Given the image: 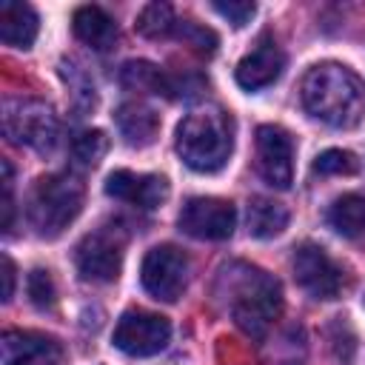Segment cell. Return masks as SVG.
Returning a JSON list of instances; mask_svg holds the SVG:
<instances>
[{
  "instance_id": "6da1fadb",
  "label": "cell",
  "mask_w": 365,
  "mask_h": 365,
  "mask_svg": "<svg viewBox=\"0 0 365 365\" xmlns=\"http://www.w3.org/2000/svg\"><path fill=\"white\" fill-rule=\"evenodd\" d=\"M299 97L305 111L331 128H354L365 114V83L342 63L311 66L299 83Z\"/></svg>"
},
{
  "instance_id": "7a4b0ae2",
  "label": "cell",
  "mask_w": 365,
  "mask_h": 365,
  "mask_svg": "<svg viewBox=\"0 0 365 365\" xmlns=\"http://www.w3.org/2000/svg\"><path fill=\"white\" fill-rule=\"evenodd\" d=\"M177 154L200 174L220 171L234 148V120L222 108L205 106L188 111L177 125Z\"/></svg>"
},
{
  "instance_id": "3957f363",
  "label": "cell",
  "mask_w": 365,
  "mask_h": 365,
  "mask_svg": "<svg viewBox=\"0 0 365 365\" xmlns=\"http://www.w3.org/2000/svg\"><path fill=\"white\" fill-rule=\"evenodd\" d=\"M237 271L240 274L228 277V282H231L228 285L231 317L251 339H262L282 311V288L262 268L237 265Z\"/></svg>"
},
{
  "instance_id": "277c9868",
  "label": "cell",
  "mask_w": 365,
  "mask_h": 365,
  "mask_svg": "<svg viewBox=\"0 0 365 365\" xmlns=\"http://www.w3.org/2000/svg\"><path fill=\"white\" fill-rule=\"evenodd\" d=\"M86 188L71 174H46L29 194V222L40 237L63 234L83 211Z\"/></svg>"
},
{
  "instance_id": "5b68a950",
  "label": "cell",
  "mask_w": 365,
  "mask_h": 365,
  "mask_svg": "<svg viewBox=\"0 0 365 365\" xmlns=\"http://www.w3.org/2000/svg\"><path fill=\"white\" fill-rule=\"evenodd\" d=\"M3 131L14 145L34 148L37 154H51L60 140L54 111L37 100H9L3 108Z\"/></svg>"
},
{
  "instance_id": "8992f818",
  "label": "cell",
  "mask_w": 365,
  "mask_h": 365,
  "mask_svg": "<svg viewBox=\"0 0 365 365\" xmlns=\"http://www.w3.org/2000/svg\"><path fill=\"white\" fill-rule=\"evenodd\" d=\"M125 237L117 228H97L86 234L74 251V265L83 279L91 282H114L123 268Z\"/></svg>"
},
{
  "instance_id": "52a82bcc",
  "label": "cell",
  "mask_w": 365,
  "mask_h": 365,
  "mask_svg": "<svg viewBox=\"0 0 365 365\" xmlns=\"http://www.w3.org/2000/svg\"><path fill=\"white\" fill-rule=\"evenodd\" d=\"M143 288L160 302H177L188 279V257L177 245H154L140 265Z\"/></svg>"
},
{
  "instance_id": "ba28073f",
  "label": "cell",
  "mask_w": 365,
  "mask_h": 365,
  "mask_svg": "<svg viewBox=\"0 0 365 365\" xmlns=\"http://www.w3.org/2000/svg\"><path fill=\"white\" fill-rule=\"evenodd\" d=\"M171 339V322L154 311L131 308L117 319L114 328V348H120L128 356H154L160 354Z\"/></svg>"
},
{
  "instance_id": "9c48e42d",
  "label": "cell",
  "mask_w": 365,
  "mask_h": 365,
  "mask_svg": "<svg viewBox=\"0 0 365 365\" xmlns=\"http://www.w3.org/2000/svg\"><path fill=\"white\" fill-rule=\"evenodd\" d=\"M294 279L314 299H336L342 291V268L317 242H302L294 248Z\"/></svg>"
},
{
  "instance_id": "30bf717a",
  "label": "cell",
  "mask_w": 365,
  "mask_h": 365,
  "mask_svg": "<svg viewBox=\"0 0 365 365\" xmlns=\"http://www.w3.org/2000/svg\"><path fill=\"white\" fill-rule=\"evenodd\" d=\"M177 222L194 240H228L237 225V208L222 197H191Z\"/></svg>"
},
{
  "instance_id": "8fae6325",
  "label": "cell",
  "mask_w": 365,
  "mask_h": 365,
  "mask_svg": "<svg viewBox=\"0 0 365 365\" xmlns=\"http://www.w3.org/2000/svg\"><path fill=\"white\" fill-rule=\"evenodd\" d=\"M257 157L259 174L274 188H288L294 180V140L279 125L257 128Z\"/></svg>"
},
{
  "instance_id": "7c38bea8",
  "label": "cell",
  "mask_w": 365,
  "mask_h": 365,
  "mask_svg": "<svg viewBox=\"0 0 365 365\" xmlns=\"http://www.w3.org/2000/svg\"><path fill=\"white\" fill-rule=\"evenodd\" d=\"M63 345L40 331H6L0 336V365H60Z\"/></svg>"
},
{
  "instance_id": "4fadbf2b",
  "label": "cell",
  "mask_w": 365,
  "mask_h": 365,
  "mask_svg": "<svg viewBox=\"0 0 365 365\" xmlns=\"http://www.w3.org/2000/svg\"><path fill=\"white\" fill-rule=\"evenodd\" d=\"M106 194L137 208H157L168 197V182L160 174H137L128 168H117L106 177Z\"/></svg>"
},
{
  "instance_id": "5bb4252c",
  "label": "cell",
  "mask_w": 365,
  "mask_h": 365,
  "mask_svg": "<svg viewBox=\"0 0 365 365\" xmlns=\"http://www.w3.org/2000/svg\"><path fill=\"white\" fill-rule=\"evenodd\" d=\"M282 68H285V54L274 43H259L251 54H245L237 63L234 77L245 91H259L271 86L282 74Z\"/></svg>"
},
{
  "instance_id": "9a60e30c",
  "label": "cell",
  "mask_w": 365,
  "mask_h": 365,
  "mask_svg": "<svg viewBox=\"0 0 365 365\" xmlns=\"http://www.w3.org/2000/svg\"><path fill=\"white\" fill-rule=\"evenodd\" d=\"M37 11L29 3L20 0H3L0 3V37L11 48H31L37 40Z\"/></svg>"
},
{
  "instance_id": "2e32d148",
  "label": "cell",
  "mask_w": 365,
  "mask_h": 365,
  "mask_svg": "<svg viewBox=\"0 0 365 365\" xmlns=\"http://www.w3.org/2000/svg\"><path fill=\"white\" fill-rule=\"evenodd\" d=\"M74 34L94 51H108L117 43V23L100 6H80L71 17Z\"/></svg>"
},
{
  "instance_id": "e0dca14e",
  "label": "cell",
  "mask_w": 365,
  "mask_h": 365,
  "mask_svg": "<svg viewBox=\"0 0 365 365\" xmlns=\"http://www.w3.org/2000/svg\"><path fill=\"white\" fill-rule=\"evenodd\" d=\"M114 123H117L123 140L128 145H137V148L151 145L157 131H160V117L143 103H123L114 114Z\"/></svg>"
},
{
  "instance_id": "ac0fdd59",
  "label": "cell",
  "mask_w": 365,
  "mask_h": 365,
  "mask_svg": "<svg viewBox=\"0 0 365 365\" xmlns=\"http://www.w3.org/2000/svg\"><path fill=\"white\" fill-rule=\"evenodd\" d=\"M288 208L277 200H268V197H254L248 202V214H245V222H248V234L257 237V240H271V237H279L285 228H288Z\"/></svg>"
},
{
  "instance_id": "d6986e66",
  "label": "cell",
  "mask_w": 365,
  "mask_h": 365,
  "mask_svg": "<svg viewBox=\"0 0 365 365\" xmlns=\"http://www.w3.org/2000/svg\"><path fill=\"white\" fill-rule=\"evenodd\" d=\"M120 83L128 91H140V94H165L171 97V77L154 66L151 60H128L120 68Z\"/></svg>"
},
{
  "instance_id": "ffe728a7",
  "label": "cell",
  "mask_w": 365,
  "mask_h": 365,
  "mask_svg": "<svg viewBox=\"0 0 365 365\" xmlns=\"http://www.w3.org/2000/svg\"><path fill=\"white\" fill-rule=\"evenodd\" d=\"M328 225L348 240L362 237L365 234V197H359V194L336 197L328 205Z\"/></svg>"
},
{
  "instance_id": "44dd1931",
  "label": "cell",
  "mask_w": 365,
  "mask_h": 365,
  "mask_svg": "<svg viewBox=\"0 0 365 365\" xmlns=\"http://www.w3.org/2000/svg\"><path fill=\"white\" fill-rule=\"evenodd\" d=\"M134 29H137L143 37H148V40L168 37V34L177 29L174 9H171L168 3H160V0H157V3H148V6H143V9H140V14H137Z\"/></svg>"
},
{
  "instance_id": "7402d4cb",
  "label": "cell",
  "mask_w": 365,
  "mask_h": 365,
  "mask_svg": "<svg viewBox=\"0 0 365 365\" xmlns=\"http://www.w3.org/2000/svg\"><path fill=\"white\" fill-rule=\"evenodd\" d=\"M108 151V137L103 128H86L77 131L71 140V157L80 165H97Z\"/></svg>"
},
{
  "instance_id": "603a6c76",
  "label": "cell",
  "mask_w": 365,
  "mask_h": 365,
  "mask_svg": "<svg viewBox=\"0 0 365 365\" xmlns=\"http://www.w3.org/2000/svg\"><path fill=\"white\" fill-rule=\"evenodd\" d=\"M356 171H359V160L345 148H328L314 160V174L322 177H351Z\"/></svg>"
},
{
  "instance_id": "cb8c5ba5",
  "label": "cell",
  "mask_w": 365,
  "mask_h": 365,
  "mask_svg": "<svg viewBox=\"0 0 365 365\" xmlns=\"http://www.w3.org/2000/svg\"><path fill=\"white\" fill-rule=\"evenodd\" d=\"M174 34H177L185 46H191L194 51H200V54H214V51H217V34H214L211 29L194 23V20H177Z\"/></svg>"
},
{
  "instance_id": "d4e9b609",
  "label": "cell",
  "mask_w": 365,
  "mask_h": 365,
  "mask_svg": "<svg viewBox=\"0 0 365 365\" xmlns=\"http://www.w3.org/2000/svg\"><path fill=\"white\" fill-rule=\"evenodd\" d=\"M26 288H29V299H31L37 308H51V305H54V299H57L54 279H51V274H48V271H43V268H34V271L29 274Z\"/></svg>"
},
{
  "instance_id": "484cf974",
  "label": "cell",
  "mask_w": 365,
  "mask_h": 365,
  "mask_svg": "<svg viewBox=\"0 0 365 365\" xmlns=\"http://www.w3.org/2000/svg\"><path fill=\"white\" fill-rule=\"evenodd\" d=\"M214 6V11L217 14H222L234 29H242L245 23H251V17L257 14V6L254 3H248V0H214L211 3Z\"/></svg>"
},
{
  "instance_id": "4316f807",
  "label": "cell",
  "mask_w": 365,
  "mask_h": 365,
  "mask_svg": "<svg viewBox=\"0 0 365 365\" xmlns=\"http://www.w3.org/2000/svg\"><path fill=\"white\" fill-rule=\"evenodd\" d=\"M14 274H17L14 271V262L3 254V274H0L3 277V302H9L14 297Z\"/></svg>"
}]
</instances>
